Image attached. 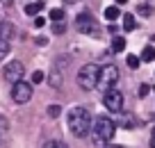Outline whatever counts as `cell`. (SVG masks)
Listing matches in <instances>:
<instances>
[{
  "mask_svg": "<svg viewBox=\"0 0 155 148\" xmlns=\"http://www.w3.org/2000/svg\"><path fill=\"white\" fill-rule=\"evenodd\" d=\"M66 125L75 137H87L91 132V114H89L84 107H73L66 114Z\"/></svg>",
  "mask_w": 155,
  "mask_h": 148,
  "instance_id": "1",
  "label": "cell"
},
{
  "mask_svg": "<svg viewBox=\"0 0 155 148\" xmlns=\"http://www.w3.org/2000/svg\"><path fill=\"white\" fill-rule=\"evenodd\" d=\"M116 134V123L110 116H96L94 121V130H91V139L96 146H105L107 141H112Z\"/></svg>",
  "mask_w": 155,
  "mask_h": 148,
  "instance_id": "2",
  "label": "cell"
},
{
  "mask_svg": "<svg viewBox=\"0 0 155 148\" xmlns=\"http://www.w3.org/2000/svg\"><path fill=\"white\" fill-rule=\"evenodd\" d=\"M98 75H101V66L96 64H84L80 71H78V84L80 89L84 91H91L98 87Z\"/></svg>",
  "mask_w": 155,
  "mask_h": 148,
  "instance_id": "3",
  "label": "cell"
},
{
  "mask_svg": "<svg viewBox=\"0 0 155 148\" xmlns=\"http://www.w3.org/2000/svg\"><path fill=\"white\" fill-rule=\"evenodd\" d=\"M119 82V68L114 64H107L101 68V75H98V87H103V91L114 89V84Z\"/></svg>",
  "mask_w": 155,
  "mask_h": 148,
  "instance_id": "4",
  "label": "cell"
},
{
  "mask_svg": "<svg viewBox=\"0 0 155 148\" xmlns=\"http://www.w3.org/2000/svg\"><path fill=\"white\" fill-rule=\"evenodd\" d=\"M103 105H105L110 112H121L123 110V94L119 89L103 91Z\"/></svg>",
  "mask_w": 155,
  "mask_h": 148,
  "instance_id": "5",
  "label": "cell"
},
{
  "mask_svg": "<svg viewBox=\"0 0 155 148\" xmlns=\"http://www.w3.org/2000/svg\"><path fill=\"white\" fill-rule=\"evenodd\" d=\"M75 30H78L80 34H96V18H94L89 12L78 14V18H75Z\"/></svg>",
  "mask_w": 155,
  "mask_h": 148,
  "instance_id": "6",
  "label": "cell"
},
{
  "mask_svg": "<svg viewBox=\"0 0 155 148\" xmlns=\"http://www.w3.org/2000/svg\"><path fill=\"white\" fill-rule=\"evenodd\" d=\"M12 98H14V103H18V105H25V103L32 98V84H28V82H16L14 89H12Z\"/></svg>",
  "mask_w": 155,
  "mask_h": 148,
  "instance_id": "7",
  "label": "cell"
},
{
  "mask_svg": "<svg viewBox=\"0 0 155 148\" xmlns=\"http://www.w3.org/2000/svg\"><path fill=\"white\" fill-rule=\"evenodd\" d=\"M23 64L18 62V59H14V62H9V64H5V68H2V75H5V80H9V82H21V77H23Z\"/></svg>",
  "mask_w": 155,
  "mask_h": 148,
  "instance_id": "8",
  "label": "cell"
},
{
  "mask_svg": "<svg viewBox=\"0 0 155 148\" xmlns=\"http://www.w3.org/2000/svg\"><path fill=\"white\" fill-rule=\"evenodd\" d=\"M14 34H16V30H14V23H0V39H5V41H12L14 39Z\"/></svg>",
  "mask_w": 155,
  "mask_h": 148,
  "instance_id": "9",
  "label": "cell"
},
{
  "mask_svg": "<svg viewBox=\"0 0 155 148\" xmlns=\"http://www.w3.org/2000/svg\"><path fill=\"white\" fill-rule=\"evenodd\" d=\"M44 5H46V2H41V0H37V2H30V5L25 7V14H28V16H39V12L44 9Z\"/></svg>",
  "mask_w": 155,
  "mask_h": 148,
  "instance_id": "10",
  "label": "cell"
},
{
  "mask_svg": "<svg viewBox=\"0 0 155 148\" xmlns=\"http://www.w3.org/2000/svg\"><path fill=\"white\" fill-rule=\"evenodd\" d=\"M126 50V39L123 37H114L112 39V53H123Z\"/></svg>",
  "mask_w": 155,
  "mask_h": 148,
  "instance_id": "11",
  "label": "cell"
},
{
  "mask_svg": "<svg viewBox=\"0 0 155 148\" xmlns=\"http://www.w3.org/2000/svg\"><path fill=\"white\" fill-rule=\"evenodd\" d=\"M119 16H121V9H119L116 5H112V7H107V9H105V18L107 21H116Z\"/></svg>",
  "mask_w": 155,
  "mask_h": 148,
  "instance_id": "12",
  "label": "cell"
},
{
  "mask_svg": "<svg viewBox=\"0 0 155 148\" xmlns=\"http://www.w3.org/2000/svg\"><path fill=\"white\" fill-rule=\"evenodd\" d=\"M135 28H137V23H135V16H132V14H123V30L132 32Z\"/></svg>",
  "mask_w": 155,
  "mask_h": 148,
  "instance_id": "13",
  "label": "cell"
},
{
  "mask_svg": "<svg viewBox=\"0 0 155 148\" xmlns=\"http://www.w3.org/2000/svg\"><path fill=\"white\" fill-rule=\"evenodd\" d=\"M153 59H155V48L146 46L144 50H141V62H153Z\"/></svg>",
  "mask_w": 155,
  "mask_h": 148,
  "instance_id": "14",
  "label": "cell"
},
{
  "mask_svg": "<svg viewBox=\"0 0 155 148\" xmlns=\"http://www.w3.org/2000/svg\"><path fill=\"white\" fill-rule=\"evenodd\" d=\"M9 50H12V43L5 41V39H0V59H5L9 55Z\"/></svg>",
  "mask_w": 155,
  "mask_h": 148,
  "instance_id": "15",
  "label": "cell"
},
{
  "mask_svg": "<svg viewBox=\"0 0 155 148\" xmlns=\"http://www.w3.org/2000/svg\"><path fill=\"white\" fill-rule=\"evenodd\" d=\"M50 21H55V23H62V21H64V9H59V7L50 9Z\"/></svg>",
  "mask_w": 155,
  "mask_h": 148,
  "instance_id": "16",
  "label": "cell"
},
{
  "mask_svg": "<svg viewBox=\"0 0 155 148\" xmlns=\"http://www.w3.org/2000/svg\"><path fill=\"white\" fill-rule=\"evenodd\" d=\"M44 148H68L64 141H57V139H50V141L44 143Z\"/></svg>",
  "mask_w": 155,
  "mask_h": 148,
  "instance_id": "17",
  "label": "cell"
},
{
  "mask_svg": "<svg viewBox=\"0 0 155 148\" xmlns=\"http://www.w3.org/2000/svg\"><path fill=\"white\" fill-rule=\"evenodd\" d=\"M126 62H128V66H130L132 71H135V68H139V57H137V55H128Z\"/></svg>",
  "mask_w": 155,
  "mask_h": 148,
  "instance_id": "18",
  "label": "cell"
},
{
  "mask_svg": "<svg viewBox=\"0 0 155 148\" xmlns=\"http://www.w3.org/2000/svg\"><path fill=\"white\" fill-rule=\"evenodd\" d=\"M137 14L150 16V14H153V7H150V5H137Z\"/></svg>",
  "mask_w": 155,
  "mask_h": 148,
  "instance_id": "19",
  "label": "cell"
},
{
  "mask_svg": "<svg viewBox=\"0 0 155 148\" xmlns=\"http://www.w3.org/2000/svg\"><path fill=\"white\" fill-rule=\"evenodd\" d=\"M50 84L53 87H62V71H57V73H53V77H50Z\"/></svg>",
  "mask_w": 155,
  "mask_h": 148,
  "instance_id": "20",
  "label": "cell"
},
{
  "mask_svg": "<svg viewBox=\"0 0 155 148\" xmlns=\"http://www.w3.org/2000/svg\"><path fill=\"white\" fill-rule=\"evenodd\" d=\"M59 114H62V107H59V105H50L48 107V116H50V119H57Z\"/></svg>",
  "mask_w": 155,
  "mask_h": 148,
  "instance_id": "21",
  "label": "cell"
},
{
  "mask_svg": "<svg viewBox=\"0 0 155 148\" xmlns=\"http://www.w3.org/2000/svg\"><path fill=\"white\" fill-rule=\"evenodd\" d=\"M44 73H41V71H34L32 73V84H39V82H44Z\"/></svg>",
  "mask_w": 155,
  "mask_h": 148,
  "instance_id": "22",
  "label": "cell"
},
{
  "mask_svg": "<svg viewBox=\"0 0 155 148\" xmlns=\"http://www.w3.org/2000/svg\"><path fill=\"white\" fill-rule=\"evenodd\" d=\"M53 32L55 34H64V32H66V25H64V23H55L53 25Z\"/></svg>",
  "mask_w": 155,
  "mask_h": 148,
  "instance_id": "23",
  "label": "cell"
},
{
  "mask_svg": "<svg viewBox=\"0 0 155 148\" xmlns=\"http://www.w3.org/2000/svg\"><path fill=\"white\" fill-rule=\"evenodd\" d=\"M44 25H46L44 16H34V28H44Z\"/></svg>",
  "mask_w": 155,
  "mask_h": 148,
  "instance_id": "24",
  "label": "cell"
},
{
  "mask_svg": "<svg viewBox=\"0 0 155 148\" xmlns=\"http://www.w3.org/2000/svg\"><path fill=\"white\" fill-rule=\"evenodd\" d=\"M148 91H150V87H148V84H141V87H139V96H141V98H144Z\"/></svg>",
  "mask_w": 155,
  "mask_h": 148,
  "instance_id": "25",
  "label": "cell"
},
{
  "mask_svg": "<svg viewBox=\"0 0 155 148\" xmlns=\"http://www.w3.org/2000/svg\"><path fill=\"white\" fill-rule=\"evenodd\" d=\"M34 43H37V46H46V37H37Z\"/></svg>",
  "mask_w": 155,
  "mask_h": 148,
  "instance_id": "26",
  "label": "cell"
},
{
  "mask_svg": "<svg viewBox=\"0 0 155 148\" xmlns=\"http://www.w3.org/2000/svg\"><path fill=\"white\" fill-rule=\"evenodd\" d=\"M0 2H2V5H12V2H14V0H0Z\"/></svg>",
  "mask_w": 155,
  "mask_h": 148,
  "instance_id": "27",
  "label": "cell"
},
{
  "mask_svg": "<svg viewBox=\"0 0 155 148\" xmlns=\"http://www.w3.org/2000/svg\"><path fill=\"white\" fill-rule=\"evenodd\" d=\"M150 148H155V137H150Z\"/></svg>",
  "mask_w": 155,
  "mask_h": 148,
  "instance_id": "28",
  "label": "cell"
},
{
  "mask_svg": "<svg viewBox=\"0 0 155 148\" xmlns=\"http://www.w3.org/2000/svg\"><path fill=\"white\" fill-rule=\"evenodd\" d=\"M128 0H116V5H126Z\"/></svg>",
  "mask_w": 155,
  "mask_h": 148,
  "instance_id": "29",
  "label": "cell"
},
{
  "mask_svg": "<svg viewBox=\"0 0 155 148\" xmlns=\"http://www.w3.org/2000/svg\"><path fill=\"white\" fill-rule=\"evenodd\" d=\"M107 148H123V146H107Z\"/></svg>",
  "mask_w": 155,
  "mask_h": 148,
  "instance_id": "30",
  "label": "cell"
},
{
  "mask_svg": "<svg viewBox=\"0 0 155 148\" xmlns=\"http://www.w3.org/2000/svg\"><path fill=\"white\" fill-rule=\"evenodd\" d=\"M153 137H155V128H153Z\"/></svg>",
  "mask_w": 155,
  "mask_h": 148,
  "instance_id": "31",
  "label": "cell"
},
{
  "mask_svg": "<svg viewBox=\"0 0 155 148\" xmlns=\"http://www.w3.org/2000/svg\"><path fill=\"white\" fill-rule=\"evenodd\" d=\"M153 94H155V87H153Z\"/></svg>",
  "mask_w": 155,
  "mask_h": 148,
  "instance_id": "32",
  "label": "cell"
}]
</instances>
